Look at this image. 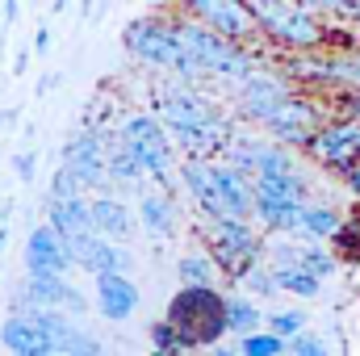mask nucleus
Segmentation results:
<instances>
[{"label":"nucleus","mask_w":360,"mask_h":356,"mask_svg":"<svg viewBox=\"0 0 360 356\" xmlns=\"http://www.w3.org/2000/svg\"><path fill=\"white\" fill-rule=\"evenodd\" d=\"M168 323L184 336L188 348H214L231 336L226 327V293L218 285H180V293L168 306Z\"/></svg>","instance_id":"obj_3"},{"label":"nucleus","mask_w":360,"mask_h":356,"mask_svg":"<svg viewBox=\"0 0 360 356\" xmlns=\"http://www.w3.org/2000/svg\"><path fill=\"white\" fill-rule=\"evenodd\" d=\"M68 239V252H72V260L92 272V276H101V272H134V256L126 252V243H117V239H105V235H96V231H80V235H63Z\"/></svg>","instance_id":"obj_11"},{"label":"nucleus","mask_w":360,"mask_h":356,"mask_svg":"<svg viewBox=\"0 0 360 356\" xmlns=\"http://www.w3.org/2000/svg\"><path fill=\"white\" fill-rule=\"evenodd\" d=\"M117 139L134 151V160L147 168V177L155 180L160 189L168 184L172 177V164H176V155H172V134H168V126H164V117L160 113H126L122 117V126H117Z\"/></svg>","instance_id":"obj_6"},{"label":"nucleus","mask_w":360,"mask_h":356,"mask_svg":"<svg viewBox=\"0 0 360 356\" xmlns=\"http://www.w3.org/2000/svg\"><path fill=\"white\" fill-rule=\"evenodd\" d=\"M356 25H360V21H356Z\"/></svg>","instance_id":"obj_38"},{"label":"nucleus","mask_w":360,"mask_h":356,"mask_svg":"<svg viewBox=\"0 0 360 356\" xmlns=\"http://www.w3.org/2000/svg\"><path fill=\"white\" fill-rule=\"evenodd\" d=\"M306 151H310V160H319V164H327V168H335V172L356 168L360 164V122L356 117H352V122H348V117L323 122V126L310 134Z\"/></svg>","instance_id":"obj_9"},{"label":"nucleus","mask_w":360,"mask_h":356,"mask_svg":"<svg viewBox=\"0 0 360 356\" xmlns=\"http://www.w3.org/2000/svg\"><path fill=\"white\" fill-rule=\"evenodd\" d=\"M252 13H256V25L269 34L272 42L289 46V51H314L327 30H323V13L306 8L302 0H252Z\"/></svg>","instance_id":"obj_5"},{"label":"nucleus","mask_w":360,"mask_h":356,"mask_svg":"<svg viewBox=\"0 0 360 356\" xmlns=\"http://www.w3.org/2000/svg\"><path fill=\"white\" fill-rule=\"evenodd\" d=\"M269 319H264V310L256 306V293L248 298V293H226V327H231V336H252V331H260Z\"/></svg>","instance_id":"obj_21"},{"label":"nucleus","mask_w":360,"mask_h":356,"mask_svg":"<svg viewBox=\"0 0 360 356\" xmlns=\"http://www.w3.org/2000/svg\"><path fill=\"white\" fill-rule=\"evenodd\" d=\"M139 222H143V231L151 235V239H172L176 235V201L168 197V193H139Z\"/></svg>","instance_id":"obj_19"},{"label":"nucleus","mask_w":360,"mask_h":356,"mask_svg":"<svg viewBox=\"0 0 360 356\" xmlns=\"http://www.w3.org/2000/svg\"><path fill=\"white\" fill-rule=\"evenodd\" d=\"M151 348H155V352H180V348H188V344H184V336H180L176 327L164 319V323L151 327Z\"/></svg>","instance_id":"obj_27"},{"label":"nucleus","mask_w":360,"mask_h":356,"mask_svg":"<svg viewBox=\"0 0 360 356\" xmlns=\"http://www.w3.org/2000/svg\"><path fill=\"white\" fill-rule=\"evenodd\" d=\"M205 235H210V252L218 256V265L226 268L231 276H243L252 265L264 260V243H260L252 218H239V214L210 218L205 222Z\"/></svg>","instance_id":"obj_7"},{"label":"nucleus","mask_w":360,"mask_h":356,"mask_svg":"<svg viewBox=\"0 0 360 356\" xmlns=\"http://www.w3.org/2000/svg\"><path fill=\"white\" fill-rule=\"evenodd\" d=\"M55 84H59V76H55V72H51V76H42V80H38V92H42V96H46V92L55 89Z\"/></svg>","instance_id":"obj_35"},{"label":"nucleus","mask_w":360,"mask_h":356,"mask_svg":"<svg viewBox=\"0 0 360 356\" xmlns=\"http://www.w3.org/2000/svg\"><path fill=\"white\" fill-rule=\"evenodd\" d=\"M264 327H269V331H276V336H285V340H293L297 331H306V327H310V319H306L302 310H272Z\"/></svg>","instance_id":"obj_26"},{"label":"nucleus","mask_w":360,"mask_h":356,"mask_svg":"<svg viewBox=\"0 0 360 356\" xmlns=\"http://www.w3.org/2000/svg\"><path fill=\"white\" fill-rule=\"evenodd\" d=\"M92 231L105 235V239H117V243H130L139 222L130 214V205L122 197H109V193H96L92 197Z\"/></svg>","instance_id":"obj_17"},{"label":"nucleus","mask_w":360,"mask_h":356,"mask_svg":"<svg viewBox=\"0 0 360 356\" xmlns=\"http://www.w3.org/2000/svg\"><path fill=\"white\" fill-rule=\"evenodd\" d=\"M76 268L72 252H68V239L59 235L55 222H42L25 235V272H59L68 276Z\"/></svg>","instance_id":"obj_13"},{"label":"nucleus","mask_w":360,"mask_h":356,"mask_svg":"<svg viewBox=\"0 0 360 356\" xmlns=\"http://www.w3.org/2000/svg\"><path fill=\"white\" fill-rule=\"evenodd\" d=\"M34 172H38V155H34V151H21V155H17V177L30 184Z\"/></svg>","instance_id":"obj_29"},{"label":"nucleus","mask_w":360,"mask_h":356,"mask_svg":"<svg viewBox=\"0 0 360 356\" xmlns=\"http://www.w3.org/2000/svg\"><path fill=\"white\" fill-rule=\"evenodd\" d=\"M139 285L130 281V272H101L96 276V310L105 323H126L139 310Z\"/></svg>","instance_id":"obj_15"},{"label":"nucleus","mask_w":360,"mask_h":356,"mask_svg":"<svg viewBox=\"0 0 360 356\" xmlns=\"http://www.w3.org/2000/svg\"><path fill=\"white\" fill-rule=\"evenodd\" d=\"M180 25V38H184V46L193 51V59L201 63V72L205 76H214V80H222V84H243L252 72H256V59L239 46V38H226V34H218L214 25H205V21H176Z\"/></svg>","instance_id":"obj_4"},{"label":"nucleus","mask_w":360,"mask_h":356,"mask_svg":"<svg viewBox=\"0 0 360 356\" xmlns=\"http://www.w3.org/2000/svg\"><path fill=\"white\" fill-rule=\"evenodd\" d=\"M340 72H344V80L360 84V55H356V59H340Z\"/></svg>","instance_id":"obj_31"},{"label":"nucleus","mask_w":360,"mask_h":356,"mask_svg":"<svg viewBox=\"0 0 360 356\" xmlns=\"http://www.w3.org/2000/svg\"><path fill=\"white\" fill-rule=\"evenodd\" d=\"M239 348H243L248 356H281V352H289V340H285V336H276V331H269V327H260V331L243 336V340H239Z\"/></svg>","instance_id":"obj_25"},{"label":"nucleus","mask_w":360,"mask_h":356,"mask_svg":"<svg viewBox=\"0 0 360 356\" xmlns=\"http://www.w3.org/2000/svg\"><path fill=\"white\" fill-rule=\"evenodd\" d=\"M188 13L205 25H214L218 34L226 38H252L260 25H256V13H252V0H184Z\"/></svg>","instance_id":"obj_12"},{"label":"nucleus","mask_w":360,"mask_h":356,"mask_svg":"<svg viewBox=\"0 0 360 356\" xmlns=\"http://www.w3.org/2000/svg\"><path fill=\"white\" fill-rule=\"evenodd\" d=\"M17 8H21V0H4V25L17 21Z\"/></svg>","instance_id":"obj_34"},{"label":"nucleus","mask_w":360,"mask_h":356,"mask_svg":"<svg viewBox=\"0 0 360 356\" xmlns=\"http://www.w3.org/2000/svg\"><path fill=\"white\" fill-rule=\"evenodd\" d=\"M122 42H126V51H130L139 63H147V68H155V72H176L180 80H188V84H193L197 76H205L201 63L193 59V51L184 46L176 21L134 17V21L126 25Z\"/></svg>","instance_id":"obj_2"},{"label":"nucleus","mask_w":360,"mask_h":356,"mask_svg":"<svg viewBox=\"0 0 360 356\" xmlns=\"http://www.w3.org/2000/svg\"><path fill=\"white\" fill-rule=\"evenodd\" d=\"M155 113L164 117L168 134L176 139V147L184 155H205V160L226 155V147H231V122L222 117V109L210 96L193 92L188 80H184V89L176 84V89L160 92L155 96Z\"/></svg>","instance_id":"obj_1"},{"label":"nucleus","mask_w":360,"mask_h":356,"mask_svg":"<svg viewBox=\"0 0 360 356\" xmlns=\"http://www.w3.org/2000/svg\"><path fill=\"white\" fill-rule=\"evenodd\" d=\"M344 184H348V193H352V197H360V164L344 172Z\"/></svg>","instance_id":"obj_32"},{"label":"nucleus","mask_w":360,"mask_h":356,"mask_svg":"<svg viewBox=\"0 0 360 356\" xmlns=\"http://www.w3.org/2000/svg\"><path fill=\"white\" fill-rule=\"evenodd\" d=\"M59 164H68L84 189L92 193H105L113 177H109V134L105 130H96V126H84L80 134H72L68 139V147H63V160Z\"/></svg>","instance_id":"obj_8"},{"label":"nucleus","mask_w":360,"mask_h":356,"mask_svg":"<svg viewBox=\"0 0 360 356\" xmlns=\"http://www.w3.org/2000/svg\"><path fill=\"white\" fill-rule=\"evenodd\" d=\"M0 252H4V214H0Z\"/></svg>","instance_id":"obj_37"},{"label":"nucleus","mask_w":360,"mask_h":356,"mask_svg":"<svg viewBox=\"0 0 360 356\" xmlns=\"http://www.w3.org/2000/svg\"><path fill=\"white\" fill-rule=\"evenodd\" d=\"M340 214L331 210V205H314V201H306L302 205V218H297V235H306V239H335L340 235Z\"/></svg>","instance_id":"obj_22"},{"label":"nucleus","mask_w":360,"mask_h":356,"mask_svg":"<svg viewBox=\"0 0 360 356\" xmlns=\"http://www.w3.org/2000/svg\"><path fill=\"white\" fill-rule=\"evenodd\" d=\"M176 276H180V285H218L222 265H218L214 252H188V256L176 260Z\"/></svg>","instance_id":"obj_23"},{"label":"nucleus","mask_w":360,"mask_h":356,"mask_svg":"<svg viewBox=\"0 0 360 356\" xmlns=\"http://www.w3.org/2000/svg\"><path fill=\"white\" fill-rule=\"evenodd\" d=\"M13 117H17V109H4V113H0V130H4V126H8Z\"/></svg>","instance_id":"obj_36"},{"label":"nucleus","mask_w":360,"mask_h":356,"mask_svg":"<svg viewBox=\"0 0 360 356\" xmlns=\"http://www.w3.org/2000/svg\"><path fill=\"white\" fill-rule=\"evenodd\" d=\"M344 109H348V113H352V117H356V122H360V89H356V92H348V96H344Z\"/></svg>","instance_id":"obj_33"},{"label":"nucleus","mask_w":360,"mask_h":356,"mask_svg":"<svg viewBox=\"0 0 360 356\" xmlns=\"http://www.w3.org/2000/svg\"><path fill=\"white\" fill-rule=\"evenodd\" d=\"M289 352H293V356H323V352H327V344L306 327V331H297V336L289 340Z\"/></svg>","instance_id":"obj_28"},{"label":"nucleus","mask_w":360,"mask_h":356,"mask_svg":"<svg viewBox=\"0 0 360 356\" xmlns=\"http://www.w3.org/2000/svg\"><path fill=\"white\" fill-rule=\"evenodd\" d=\"M235 96H239V109H243V117H252V122L269 126L272 117H281V113H285V105H289L297 92L289 89L281 76L252 72L243 84H235Z\"/></svg>","instance_id":"obj_10"},{"label":"nucleus","mask_w":360,"mask_h":356,"mask_svg":"<svg viewBox=\"0 0 360 356\" xmlns=\"http://www.w3.org/2000/svg\"><path fill=\"white\" fill-rule=\"evenodd\" d=\"M46 222H55L59 235L92 231V201H84V193H76V197H46Z\"/></svg>","instance_id":"obj_20"},{"label":"nucleus","mask_w":360,"mask_h":356,"mask_svg":"<svg viewBox=\"0 0 360 356\" xmlns=\"http://www.w3.org/2000/svg\"><path fill=\"white\" fill-rule=\"evenodd\" d=\"M272 272H276L281 289H285V293H293V298H319V293H323V276H319V272H310V268L272 265Z\"/></svg>","instance_id":"obj_24"},{"label":"nucleus","mask_w":360,"mask_h":356,"mask_svg":"<svg viewBox=\"0 0 360 356\" xmlns=\"http://www.w3.org/2000/svg\"><path fill=\"white\" fill-rule=\"evenodd\" d=\"M51 51V25H38V34H34V55H46Z\"/></svg>","instance_id":"obj_30"},{"label":"nucleus","mask_w":360,"mask_h":356,"mask_svg":"<svg viewBox=\"0 0 360 356\" xmlns=\"http://www.w3.org/2000/svg\"><path fill=\"white\" fill-rule=\"evenodd\" d=\"M21 293H25L34 306H55V310L76 314V319L89 310V302L80 298V289H72V281H68V276H59V272H25Z\"/></svg>","instance_id":"obj_14"},{"label":"nucleus","mask_w":360,"mask_h":356,"mask_svg":"<svg viewBox=\"0 0 360 356\" xmlns=\"http://www.w3.org/2000/svg\"><path fill=\"white\" fill-rule=\"evenodd\" d=\"M0 344L17 356H55L46 331H42L30 314H17V310H8V319L0 323Z\"/></svg>","instance_id":"obj_18"},{"label":"nucleus","mask_w":360,"mask_h":356,"mask_svg":"<svg viewBox=\"0 0 360 356\" xmlns=\"http://www.w3.org/2000/svg\"><path fill=\"white\" fill-rule=\"evenodd\" d=\"M180 180H184V189H188V197H193V205L201 210L205 222L226 214V205H222V197H218V184H214V160H205V155H184Z\"/></svg>","instance_id":"obj_16"}]
</instances>
